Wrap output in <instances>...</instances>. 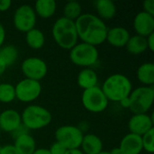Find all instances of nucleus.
Returning a JSON list of instances; mask_svg holds the SVG:
<instances>
[{
	"label": "nucleus",
	"instance_id": "obj_1",
	"mask_svg": "<svg viewBox=\"0 0 154 154\" xmlns=\"http://www.w3.org/2000/svg\"><path fill=\"white\" fill-rule=\"evenodd\" d=\"M76 29L79 39L95 47L106 42L108 27L97 15L93 14H82L76 21Z\"/></svg>",
	"mask_w": 154,
	"mask_h": 154
},
{
	"label": "nucleus",
	"instance_id": "obj_2",
	"mask_svg": "<svg viewBox=\"0 0 154 154\" xmlns=\"http://www.w3.org/2000/svg\"><path fill=\"white\" fill-rule=\"evenodd\" d=\"M51 33L56 44L63 50L69 51L78 43L79 37L75 22L63 16L54 22Z\"/></svg>",
	"mask_w": 154,
	"mask_h": 154
},
{
	"label": "nucleus",
	"instance_id": "obj_3",
	"mask_svg": "<svg viewBox=\"0 0 154 154\" xmlns=\"http://www.w3.org/2000/svg\"><path fill=\"white\" fill-rule=\"evenodd\" d=\"M108 101L120 102L129 97L133 90V85L128 77L123 74H113L106 79L101 88Z\"/></svg>",
	"mask_w": 154,
	"mask_h": 154
},
{
	"label": "nucleus",
	"instance_id": "obj_4",
	"mask_svg": "<svg viewBox=\"0 0 154 154\" xmlns=\"http://www.w3.org/2000/svg\"><path fill=\"white\" fill-rule=\"evenodd\" d=\"M22 125L27 130H40L48 126L52 120L51 113L38 105L26 106L21 114Z\"/></svg>",
	"mask_w": 154,
	"mask_h": 154
},
{
	"label": "nucleus",
	"instance_id": "obj_5",
	"mask_svg": "<svg viewBox=\"0 0 154 154\" xmlns=\"http://www.w3.org/2000/svg\"><path fill=\"white\" fill-rule=\"evenodd\" d=\"M99 53L97 48L85 43H77L72 49L69 50V60L70 61L82 68H90L95 65L98 60Z\"/></svg>",
	"mask_w": 154,
	"mask_h": 154
},
{
	"label": "nucleus",
	"instance_id": "obj_6",
	"mask_svg": "<svg viewBox=\"0 0 154 154\" xmlns=\"http://www.w3.org/2000/svg\"><path fill=\"white\" fill-rule=\"evenodd\" d=\"M129 110L134 114H147L153 104V87H139L132 90L129 95Z\"/></svg>",
	"mask_w": 154,
	"mask_h": 154
},
{
	"label": "nucleus",
	"instance_id": "obj_7",
	"mask_svg": "<svg viewBox=\"0 0 154 154\" xmlns=\"http://www.w3.org/2000/svg\"><path fill=\"white\" fill-rule=\"evenodd\" d=\"M81 101L84 108L94 114L104 112L108 106V99L99 87H94L89 89L83 90Z\"/></svg>",
	"mask_w": 154,
	"mask_h": 154
},
{
	"label": "nucleus",
	"instance_id": "obj_8",
	"mask_svg": "<svg viewBox=\"0 0 154 154\" xmlns=\"http://www.w3.org/2000/svg\"><path fill=\"white\" fill-rule=\"evenodd\" d=\"M84 134L80 128L75 125H62L55 132L56 142L67 150L79 149Z\"/></svg>",
	"mask_w": 154,
	"mask_h": 154
},
{
	"label": "nucleus",
	"instance_id": "obj_9",
	"mask_svg": "<svg viewBox=\"0 0 154 154\" xmlns=\"http://www.w3.org/2000/svg\"><path fill=\"white\" fill-rule=\"evenodd\" d=\"M37 16L33 7L30 5L24 4L19 5L13 16V23L14 28L21 32H27L35 28Z\"/></svg>",
	"mask_w": 154,
	"mask_h": 154
},
{
	"label": "nucleus",
	"instance_id": "obj_10",
	"mask_svg": "<svg viewBox=\"0 0 154 154\" xmlns=\"http://www.w3.org/2000/svg\"><path fill=\"white\" fill-rule=\"evenodd\" d=\"M15 98L23 103H31L36 100L42 93V85L39 81L23 79L14 86Z\"/></svg>",
	"mask_w": 154,
	"mask_h": 154
},
{
	"label": "nucleus",
	"instance_id": "obj_11",
	"mask_svg": "<svg viewBox=\"0 0 154 154\" xmlns=\"http://www.w3.org/2000/svg\"><path fill=\"white\" fill-rule=\"evenodd\" d=\"M21 70L25 79L41 81L48 72L47 63L39 57L26 58L21 65Z\"/></svg>",
	"mask_w": 154,
	"mask_h": 154
},
{
	"label": "nucleus",
	"instance_id": "obj_12",
	"mask_svg": "<svg viewBox=\"0 0 154 154\" xmlns=\"http://www.w3.org/2000/svg\"><path fill=\"white\" fill-rule=\"evenodd\" d=\"M153 118L148 114H135L128 122V129L131 134L143 136L153 129Z\"/></svg>",
	"mask_w": 154,
	"mask_h": 154
},
{
	"label": "nucleus",
	"instance_id": "obj_13",
	"mask_svg": "<svg viewBox=\"0 0 154 154\" xmlns=\"http://www.w3.org/2000/svg\"><path fill=\"white\" fill-rule=\"evenodd\" d=\"M134 29L137 35L144 38L154 32V16L142 11L134 19Z\"/></svg>",
	"mask_w": 154,
	"mask_h": 154
},
{
	"label": "nucleus",
	"instance_id": "obj_14",
	"mask_svg": "<svg viewBox=\"0 0 154 154\" xmlns=\"http://www.w3.org/2000/svg\"><path fill=\"white\" fill-rule=\"evenodd\" d=\"M22 125L21 114L14 109H6L0 114V130L13 134Z\"/></svg>",
	"mask_w": 154,
	"mask_h": 154
},
{
	"label": "nucleus",
	"instance_id": "obj_15",
	"mask_svg": "<svg viewBox=\"0 0 154 154\" xmlns=\"http://www.w3.org/2000/svg\"><path fill=\"white\" fill-rule=\"evenodd\" d=\"M130 36L131 34L125 27L115 26L110 29L108 28L106 42H107L113 47L123 48L126 46Z\"/></svg>",
	"mask_w": 154,
	"mask_h": 154
},
{
	"label": "nucleus",
	"instance_id": "obj_16",
	"mask_svg": "<svg viewBox=\"0 0 154 154\" xmlns=\"http://www.w3.org/2000/svg\"><path fill=\"white\" fill-rule=\"evenodd\" d=\"M118 148L122 154H140L143 152L142 137L129 133L123 137Z\"/></svg>",
	"mask_w": 154,
	"mask_h": 154
},
{
	"label": "nucleus",
	"instance_id": "obj_17",
	"mask_svg": "<svg viewBox=\"0 0 154 154\" xmlns=\"http://www.w3.org/2000/svg\"><path fill=\"white\" fill-rule=\"evenodd\" d=\"M18 154H32L36 150L34 138L28 133L22 134L14 138L13 144Z\"/></svg>",
	"mask_w": 154,
	"mask_h": 154
},
{
	"label": "nucleus",
	"instance_id": "obj_18",
	"mask_svg": "<svg viewBox=\"0 0 154 154\" xmlns=\"http://www.w3.org/2000/svg\"><path fill=\"white\" fill-rule=\"evenodd\" d=\"M80 147L84 154H97L103 151V142L97 134H88L84 135Z\"/></svg>",
	"mask_w": 154,
	"mask_h": 154
},
{
	"label": "nucleus",
	"instance_id": "obj_19",
	"mask_svg": "<svg viewBox=\"0 0 154 154\" xmlns=\"http://www.w3.org/2000/svg\"><path fill=\"white\" fill-rule=\"evenodd\" d=\"M98 78L97 73L91 68H85L82 69L77 78L78 85L83 90L92 88L97 86Z\"/></svg>",
	"mask_w": 154,
	"mask_h": 154
},
{
	"label": "nucleus",
	"instance_id": "obj_20",
	"mask_svg": "<svg viewBox=\"0 0 154 154\" xmlns=\"http://www.w3.org/2000/svg\"><path fill=\"white\" fill-rule=\"evenodd\" d=\"M95 7L97 16L103 21L114 18L117 12L116 5L111 0H97L95 2Z\"/></svg>",
	"mask_w": 154,
	"mask_h": 154
},
{
	"label": "nucleus",
	"instance_id": "obj_21",
	"mask_svg": "<svg viewBox=\"0 0 154 154\" xmlns=\"http://www.w3.org/2000/svg\"><path fill=\"white\" fill-rule=\"evenodd\" d=\"M136 77L140 83L144 87H153L154 63L144 62L139 66L136 71Z\"/></svg>",
	"mask_w": 154,
	"mask_h": 154
},
{
	"label": "nucleus",
	"instance_id": "obj_22",
	"mask_svg": "<svg viewBox=\"0 0 154 154\" xmlns=\"http://www.w3.org/2000/svg\"><path fill=\"white\" fill-rule=\"evenodd\" d=\"M57 9V3L54 0H38L35 2L33 10L36 16L42 19H49L52 17Z\"/></svg>",
	"mask_w": 154,
	"mask_h": 154
},
{
	"label": "nucleus",
	"instance_id": "obj_23",
	"mask_svg": "<svg viewBox=\"0 0 154 154\" xmlns=\"http://www.w3.org/2000/svg\"><path fill=\"white\" fill-rule=\"evenodd\" d=\"M127 51L133 55H140L145 52L148 50L146 38L140 36V35H131L126 46H125Z\"/></svg>",
	"mask_w": 154,
	"mask_h": 154
},
{
	"label": "nucleus",
	"instance_id": "obj_24",
	"mask_svg": "<svg viewBox=\"0 0 154 154\" xmlns=\"http://www.w3.org/2000/svg\"><path fill=\"white\" fill-rule=\"evenodd\" d=\"M26 44L32 50H40L45 44L44 33L37 28H33L25 32Z\"/></svg>",
	"mask_w": 154,
	"mask_h": 154
},
{
	"label": "nucleus",
	"instance_id": "obj_25",
	"mask_svg": "<svg viewBox=\"0 0 154 154\" xmlns=\"http://www.w3.org/2000/svg\"><path fill=\"white\" fill-rule=\"evenodd\" d=\"M82 14V6L77 1H69L63 7V17L75 22Z\"/></svg>",
	"mask_w": 154,
	"mask_h": 154
},
{
	"label": "nucleus",
	"instance_id": "obj_26",
	"mask_svg": "<svg viewBox=\"0 0 154 154\" xmlns=\"http://www.w3.org/2000/svg\"><path fill=\"white\" fill-rule=\"evenodd\" d=\"M18 58V50L14 45H5L0 48V59L5 63V65H13Z\"/></svg>",
	"mask_w": 154,
	"mask_h": 154
},
{
	"label": "nucleus",
	"instance_id": "obj_27",
	"mask_svg": "<svg viewBox=\"0 0 154 154\" xmlns=\"http://www.w3.org/2000/svg\"><path fill=\"white\" fill-rule=\"evenodd\" d=\"M15 99L14 86L10 83H0V103L9 104Z\"/></svg>",
	"mask_w": 154,
	"mask_h": 154
},
{
	"label": "nucleus",
	"instance_id": "obj_28",
	"mask_svg": "<svg viewBox=\"0 0 154 154\" xmlns=\"http://www.w3.org/2000/svg\"><path fill=\"white\" fill-rule=\"evenodd\" d=\"M142 137V144H143V150L146 151L148 153H153L154 152V128L147 132L145 134H143Z\"/></svg>",
	"mask_w": 154,
	"mask_h": 154
},
{
	"label": "nucleus",
	"instance_id": "obj_29",
	"mask_svg": "<svg viewBox=\"0 0 154 154\" xmlns=\"http://www.w3.org/2000/svg\"><path fill=\"white\" fill-rule=\"evenodd\" d=\"M49 152L51 154H65L67 152V149L58 142H55L51 145Z\"/></svg>",
	"mask_w": 154,
	"mask_h": 154
},
{
	"label": "nucleus",
	"instance_id": "obj_30",
	"mask_svg": "<svg viewBox=\"0 0 154 154\" xmlns=\"http://www.w3.org/2000/svg\"><path fill=\"white\" fill-rule=\"evenodd\" d=\"M143 12L154 16V0H145L143 3Z\"/></svg>",
	"mask_w": 154,
	"mask_h": 154
},
{
	"label": "nucleus",
	"instance_id": "obj_31",
	"mask_svg": "<svg viewBox=\"0 0 154 154\" xmlns=\"http://www.w3.org/2000/svg\"><path fill=\"white\" fill-rule=\"evenodd\" d=\"M0 154H18L13 144H6L2 146Z\"/></svg>",
	"mask_w": 154,
	"mask_h": 154
},
{
	"label": "nucleus",
	"instance_id": "obj_32",
	"mask_svg": "<svg viewBox=\"0 0 154 154\" xmlns=\"http://www.w3.org/2000/svg\"><path fill=\"white\" fill-rule=\"evenodd\" d=\"M12 5V2L10 0H0V12L7 11Z\"/></svg>",
	"mask_w": 154,
	"mask_h": 154
},
{
	"label": "nucleus",
	"instance_id": "obj_33",
	"mask_svg": "<svg viewBox=\"0 0 154 154\" xmlns=\"http://www.w3.org/2000/svg\"><path fill=\"white\" fill-rule=\"evenodd\" d=\"M146 42L148 50H150L151 51H154V32L146 37Z\"/></svg>",
	"mask_w": 154,
	"mask_h": 154
},
{
	"label": "nucleus",
	"instance_id": "obj_34",
	"mask_svg": "<svg viewBox=\"0 0 154 154\" xmlns=\"http://www.w3.org/2000/svg\"><path fill=\"white\" fill-rule=\"evenodd\" d=\"M5 37H6L5 29L4 27V25L2 23H0V48L3 46V44L5 41Z\"/></svg>",
	"mask_w": 154,
	"mask_h": 154
},
{
	"label": "nucleus",
	"instance_id": "obj_35",
	"mask_svg": "<svg viewBox=\"0 0 154 154\" xmlns=\"http://www.w3.org/2000/svg\"><path fill=\"white\" fill-rule=\"evenodd\" d=\"M119 103H120V105H121L122 107L129 109V107H130V98H129V97H127L122 99Z\"/></svg>",
	"mask_w": 154,
	"mask_h": 154
},
{
	"label": "nucleus",
	"instance_id": "obj_36",
	"mask_svg": "<svg viewBox=\"0 0 154 154\" xmlns=\"http://www.w3.org/2000/svg\"><path fill=\"white\" fill-rule=\"evenodd\" d=\"M32 154H51L49 152V149H46V148H39V149H36L33 153Z\"/></svg>",
	"mask_w": 154,
	"mask_h": 154
},
{
	"label": "nucleus",
	"instance_id": "obj_37",
	"mask_svg": "<svg viewBox=\"0 0 154 154\" xmlns=\"http://www.w3.org/2000/svg\"><path fill=\"white\" fill-rule=\"evenodd\" d=\"M6 68H7V66L5 65V62L0 59V76H1V75H3V74L5 73V71Z\"/></svg>",
	"mask_w": 154,
	"mask_h": 154
},
{
	"label": "nucleus",
	"instance_id": "obj_38",
	"mask_svg": "<svg viewBox=\"0 0 154 154\" xmlns=\"http://www.w3.org/2000/svg\"><path fill=\"white\" fill-rule=\"evenodd\" d=\"M65 154H84L80 149H73V150H67Z\"/></svg>",
	"mask_w": 154,
	"mask_h": 154
},
{
	"label": "nucleus",
	"instance_id": "obj_39",
	"mask_svg": "<svg viewBox=\"0 0 154 154\" xmlns=\"http://www.w3.org/2000/svg\"><path fill=\"white\" fill-rule=\"evenodd\" d=\"M109 153L110 154H122V152H121L120 149H119L118 147H116V148H114V149H112V150L109 152Z\"/></svg>",
	"mask_w": 154,
	"mask_h": 154
},
{
	"label": "nucleus",
	"instance_id": "obj_40",
	"mask_svg": "<svg viewBox=\"0 0 154 154\" xmlns=\"http://www.w3.org/2000/svg\"><path fill=\"white\" fill-rule=\"evenodd\" d=\"M97 154H110L109 153V152H107V151H102V152H100L99 153Z\"/></svg>",
	"mask_w": 154,
	"mask_h": 154
},
{
	"label": "nucleus",
	"instance_id": "obj_41",
	"mask_svg": "<svg viewBox=\"0 0 154 154\" xmlns=\"http://www.w3.org/2000/svg\"><path fill=\"white\" fill-rule=\"evenodd\" d=\"M1 148H2V146H0V152H1Z\"/></svg>",
	"mask_w": 154,
	"mask_h": 154
},
{
	"label": "nucleus",
	"instance_id": "obj_42",
	"mask_svg": "<svg viewBox=\"0 0 154 154\" xmlns=\"http://www.w3.org/2000/svg\"><path fill=\"white\" fill-rule=\"evenodd\" d=\"M0 134H1V130H0Z\"/></svg>",
	"mask_w": 154,
	"mask_h": 154
}]
</instances>
